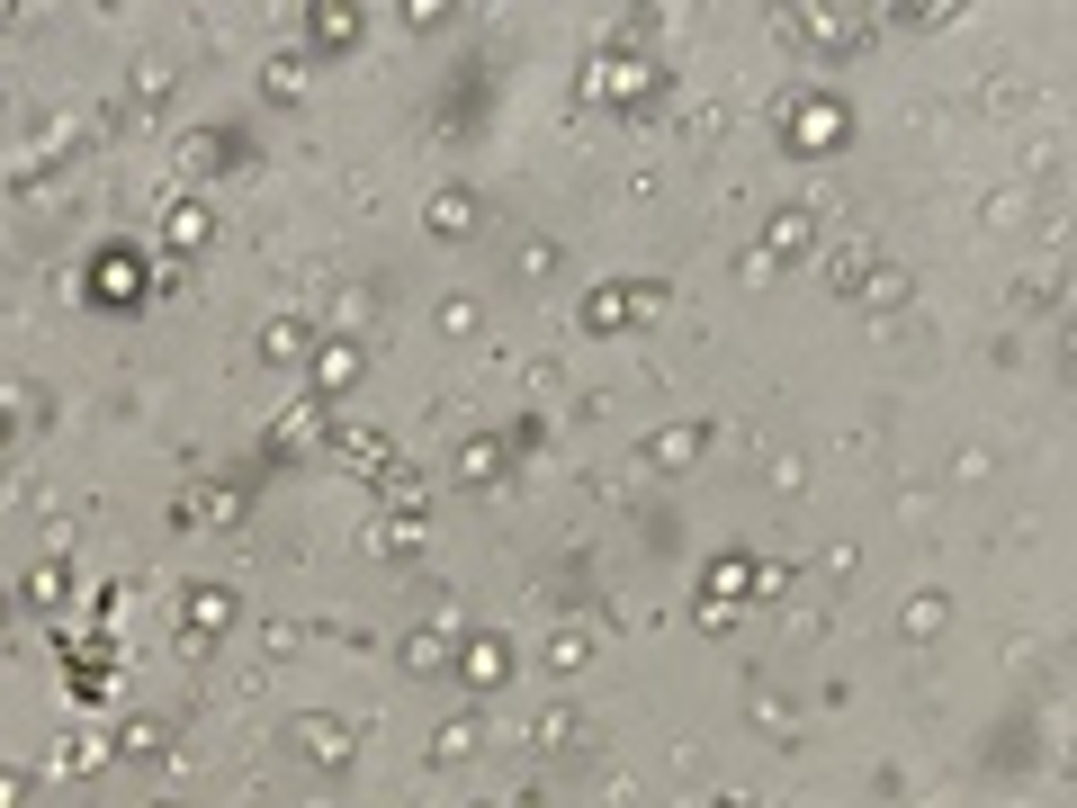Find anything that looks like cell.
I'll return each instance as SVG.
<instances>
[{
  "instance_id": "5b68a950",
  "label": "cell",
  "mask_w": 1077,
  "mask_h": 808,
  "mask_svg": "<svg viewBox=\"0 0 1077 808\" xmlns=\"http://www.w3.org/2000/svg\"><path fill=\"white\" fill-rule=\"evenodd\" d=\"M440 656H449L440 638H404V665H414V673H440Z\"/></svg>"
},
{
  "instance_id": "ba28073f",
  "label": "cell",
  "mask_w": 1077,
  "mask_h": 808,
  "mask_svg": "<svg viewBox=\"0 0 1077 808\" xmlns=\"http://www.w3.org/2000/svg\"><path fill=\"white\" fill-rule=\"evenodd\" d=\"M0 808H28V782L19 773H0Z\"/></svg>"
},
{
  "instance_id": "7a4b0ae2",
  "label": "cell",
  "mask_w": 1077,
  "mask_h": 808,
  "mask_svg": "<svg viewBox=\"0 0 1077 808\" xmlns=\"http://www.w3.org/2000/svg\"><path fill=\"white\" fill-rule=\"evenodd\" d=\"M260 351H269V360H306V323H297V315H288V323H269V332H260Z\"/></svg>"
},
{
  "instance_id": "52a82bcc",
  "label": "cell",
  "mask_w": 1077,
  "mask_h": 808,
  "mask_svg": "<svg viewBox=\"0 0 1077 808\" xmlns=\"http://www.w3.org/2000/svg\"><path fill=\"white\" fill-rule=\"evenodd\" d=\"M692 449H701V440H692V432H664V440H655V467H683V458H692Z\"/></svg>"
},
{
  "instance_id": "6da1fadb",
  "label": "cell",
  "mask_w": 1077,
  "mask_h": 808,
  "mask_svg": "<svg viewBox=\"0 0 1077 808\" xmlns=\"http://www.w3.org/2000/svg\"><path fill=\"white\" fill-rule=\"evenodd\" d=\"M503 673H512V647H503V638H477V647H467V683H503Z\"/></svg>"
},
{
  "instance_id": "3957f363",
  "label": "cell",
  "mask_w": 1077,
  "mask_h": 808,
  "mask_svg": "<svg viewBox=\"0 0 1077 808\" xmlns=\"http://www.w3.org/2000/svg\"><path fill=\"white\" fill-rule=\"evenodd\" d=\"M297 736H306V755H314V764H342V727H332V719H306Z\"/></svg>"
},
{
  "instance_id": "277c9868",
  "label": "cell",
  "mask_w": 1077,
  "mask_h": 808,
  "mask_svg": "<svg viewBox=\"0 0 1077 808\" xmlns=\"http://www.w3.org/2000/svg\"><path fill=\"white\" fill-rule=\"evenodd\" d=\"M458 755H477V719H458V727H440V764H458Z\"/></svg>"
},
{
  "instance_id": "8992f818",
  "label": "cell",
  "mask_w": 1077,
  "mask_h": 808,
  "mask_svg": "<svg viewBox=\"0 0 1077 808\" xmlns=\"http://www.w3.org/2000/svg\"><path fill=\"white\" fill-rule=\"evenodd\" d=\"M467 216H477V208H467V198H458V189H449V198H440V208H431V225H440V234H458Z\"/></svg>"
}]
</instances>
